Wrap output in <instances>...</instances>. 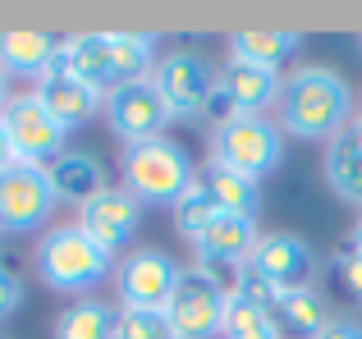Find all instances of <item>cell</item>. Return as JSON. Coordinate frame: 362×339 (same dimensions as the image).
I'll return each instance as SVG.
<instances>
[{
  "label": "cell",
  "mask_w": 362,
  "mask_h": 339,
  "mask_svg": "<svg viewBox=\"0 0 362 339\" xmlns=\"http://www.w3.org/2000/svg\"><path fill=\"white\" fill-rule=\"evenodd\" d=\"M275 124L284 138L298 143H330L349 129L354 119V88L326 64H303L284 78L280 101H275Z\"/></svg>",
  "instance_id": "1"
},
{
  "label": "cell",
  "mask_w": 362,
  "mask_h": 339,
  "mask_svg": "<svg viewBox=\"0 0 362 339\" xmlns=\"http://www.w3.org/2000/svg\"><path fill=\"white\" fill-rule=\"evenodd\" d=\"M156 37L151 32H124V28H106V32H69L60 37V64L78 73L83 83L110 97L115 88L151 78L156 69Z\"/></svg>",
  "instance_id": "2"
},
{
  "label": "cell",
  "mask_w": 362,
  "mask_h": 339,
  "mask_svg": "<svg viewBox=\"0 0 362 339\" xmlns=\"http://www.w3.org/2000/svg\"><path fill=\"white\" fill-rule=\"evenodd\" d=\"M197 170L188 161V152L175 138H151V143L124 147L119 156V188L142 206H170L193 188Z\"/></svg>",
  "instance_id": "3"
},
{
  "label": "cell",
  "mask_w": 362,
  "mask_h": 339,
  "mask_svg": "<svg viewBox=\"0 0 362 339\" xmlns=\"http://www.w3.org/2000/svg\"><path fill=\"white\" fill-rule=\"evenodd\" d=\"M115 257L101 252L78 225H51V230L37 239V275L46 289L55 294H92L97 285H106Z\"/></svg>",
  "instance_id": "4"
},
{
  "label": "cell",
  "mask_w": 362,
  "mask_h": 339,
  "mask_svg": "<svg viewBox=\"0 0 362 339\" xmlns=\"http://www.w3.org/2000/svg\"><path fill=\"white\" fill-rule=\"evenodd\" d=\"M284 161V129L271 115H239L211 129V165L262 184Z\"/></svg>",
  "instance_id": "5"
},
{
  "label": "cell",
  "mask_w": 362,
  "mask_h": 339,
  "mask_svg": "<svg viewBox=\"0 0 362 339\" xmlns=\"http://www.w3.org/2000/svg\"><path fill=\"white\" fill-rule=\"evenodd\" d=\"M234 285L202 266H188L175 298L165 303V321L175 339H225V312H230Z\"/></svg>",
  "instance_id": "6"
},
{
  "label": "cell",
  "mask_w": 362,
  "mask_h": 339,
  "mask_svg": "<svg viewBox=\"0 0 362 339\" xmlns=\"http://www.w3.org/2000/svg\"><path fill=\"white\" fill-rule=\"evenodd\" d=\"M151 83H156L160 101L170 106L175 119H197V115H206V106H211L216 83H221V69H216L211 55L184 51V46H179V51H170L165 60H156Z\"/></svg>",
  "instance_id": "7"
},
{
  "label": "cell",
  "mask_w": 362,
  "mask_h": 339,
  "mask_svg": "<svg viewBox=\"0 0 362 339\" xmlns=\"http://www.w3.org/2000/svg\"><path fill=\"white\" fill-rule=\"evenodd\" d=\"M60 206L46 165L14 161L0 170V234H46V220Z\"/></svg>",
  "instance_id": "8"
},
{
  "label": "cell",
  "mask_w": 362,
  "mask_h": 339,
  "mask_svg": "<svg viewBox=\"0 0 362 339\" xmlns=\"http://www.w3.org/2000/svg\"><path fill=\"white\" fill-rule=\"evenodd\" d=\"M184 266L160 248H133L124 252V261L115 266V294L119 307L133 312H165V303L175 298Z\"/></svg>",
  "instance_id": "9"
},
{
  "label": "cell",
  "mask_w": 362,
  "mask_h": 339,
  "mask_svg": "<svg viewBox=\"0 0 362 339\" xmlns=\"http://www.w3.org/2000/svg\"><path fill=\"white\" fill-rule=\"evenodd\" d=\"M5 129H9V143H14V161H23V165H51L69 152V129L55 124L51 110H46L33 92L9 97Z\"/></svg>",
  "instance_id": "10"
},
{
  "label": "cell",
  "mask_w": 362,
  "mask_h": 339,
  "mask_svg": "<svg viewBox=\"0 0 362 339\" xmlns=\"http://www.w3.org/2000/svg\"><path fill=\"white\" fill-rule=\"evenodd\" d=\"M106 124L124 147H138V143H151V138H165L175 115L160 101L156 83L142 78V83H129V88H115L106 97Z\"/></svg>",
  "instance_id": "11"
},
{
  "label": "cell",
  "mask_w": 362,
  "mask_h": 339,
  "mask_svg": "<svg viewBox=\"0 0 362 339\" xmlns=\"http://www.w3.org/2000/svg\"><path fill=\"white\" fill-rule=\"evenodd\" d=\"M280 88L284 78L271 69H252V64H225L221 69V83H216V97L206 106V119L225 124V119H239V115H266V110L280 101Z\"/></svg>",
  "instance_id": "12"
},
{
  "label": "cell",
  "mask_w": 362,
  "mask_h": 339,
  "mask_svg": "<svg viewBox=\"0 0 362 339\" xmlns=\"http://www.w3.org/2000/svg\"><path fill=\"white\" fill-rule=\"evenodd\" d=\"M142 211H147V206L133 202V197L124 193L119 184H110L106 193H97L92 202L78 206V220H74V225H78V230L88 234V239L97 243L101 252H110V257H115L119 248H129V243L138 239Z\"/></svg>",
  "instance_id": "13"
},
{
  "label": "cell",
  "mask_w": 362,
  "mask_h": 339,
  "mask_svg": "<svg viewBox=\"0 0 362 339\" xmlns=\"http://www.w3.org/2000/svg\"><path fill=\"white\" fill-rule=\"evenodd\" d=\"M243 270L266 280L271 289H298L312 285V275H317V252L298 234H262Z\"/></svg>",
  "instance_id": "14"
},
{
  "label": "cell",
  "mask_w": 362,
  "mask_h": 339,
  "mask_svg": "<svg viewBox=\"0 0 362 339\" xmlns=\"http://www.w3.org/2000/svg\"><path fill=\"white\" fill-rule=\"evenodd\" d=\"M33 97L42 101V106L51 110V119H55V124H64V129H78V124H88L97 110H106V97H101L92 83H83L78 73H69L60 60L37 78Z\"/></svg>",
  "instance_id": "15"
},
{
  "label": "cell",
  "mask_w": 362,
  "mask_h": 339,
  "mask_svg": "<svg viewBox=\"0 0 362 339\" xmlns=\"http://www.w3.org/2000/svg\"><path fill=\"white\" fill-rule=\"evenodd\" d=\"M257 220L247 215H216L206 220L202 230L193 234V252H197V266H221V270H243L247 257L257 248Z\"/></svg>",
  "instance_id": "16"
},
{
  "label": "cell",
  "mask_w": 362,
  "mask_h": 339,
  "mask_svg": "<svg viewBox=\"0 0 362 339\" xmlns=\"http://www.w3.org/2000/svg\"><path fill=\"white\" fill-rule=\"evenodd\" d=\"M60 60V37L46 28H5L0 32V69L5 78H42L51 64Z\"/></svg>",
  "instance_id": "17"
},
{
  "label": "cell",
  "mask_w": 362,
  "mask_h": 339,
  "mask_svg": "<svg viewBox=\"0 0 362 339\" xmlns=\"http://www.w3.org/2000/svg\"><path fill=\"white\" fill-rule=\"evenodd\" d=\"M225 46H230L234 64H252V69L280 73V64L303 51V32H284V28H239V32H230Z\"/></svg>",
  "instance_id": "18"
},
{
  "label": "cell",
  "mask_w": 362,
  "mask_h": 339,
  "mask_svg": "<svg viewBox=\"0 0 362 339\" xmlns=\"http://www.w3.org/2000/svg\"><path fill=\"white\" fill-rule=\"evenodd\" d=\"M46 170H51L55 197H60V202H74V206L92 202L97 193L110 188V174H106V165H101L97 152H64L60 161H51Z\"/></svg>",
  "instance_id": "19"
},
{
  "label": "cell",
  "mask_w": 362,
  "mask_h": 339,
  "mask_svg": "<svg viewBox=\"0 0 362 339\" xmlns=\"http://www.w3.org/2000/svg\"><path fill=\"white\" fill-rule=\"evenodd\" d=\"M271 316H275V326H280L284 339H317L330 326V307H326V298H321L312 285L280 289Z\"/></svg>",
  "instance_id": "20"
},
{
  "label": "cell",
  "mask_w": 362,
  "mask_h": 339,
  "mask_svg": "<svg viewBox=\"0 0 362 339\" xmlns=\"http://www.w3.org/2000/svg\"><path fill=\"white\" fill-rule=\"evenodd\" d=\"M326 184H330V193L344 197L349 206H362V119H354L339 138H330Z\"/></svg>",
  "instance_id": "21"
},
{
  "label": "cell",
  "mask_w": 362,
  "mask_h": 339,
  "mask_svg": "<svg viewBox=\"0 0 362 339\" xmlns=\"http://www.w3.org/2000/svg\"><path fill=\"white\" fill-rule=\"evenodd\" d=\"M197 188L211 197V206L221 215H247V220H257V206H262V184L257 179H243V174L221 170V165H206L197 174Z\"/></svg>",
  "instance_id": "22"
},
{
  "label": "cell",
  "mask_w": 362,
  "mask_h": 339,
  "mask_svg": "<svg viewBox=\"0 0 362 339\" xmlns=\"http://www.w3.org/2000/svg\"><path fill=\"white\" fill-rule=\"evenodd\" d=\"M115 321L119 312L101 298H78L55 316L51 339H115Z\"/></svg>",
  "instance_id": "23"
},
{
  "label": "cell",
  "mask_w": 362,
  "mask_h": 339,
  "mask_svg": "<svg viewBox=\"0 0 362 339\" xmlns=\"http://www.w3.org/2000/svg\"><path fill=\"white\" fill-rule=\"evenodd\" d=\"M225 339H284L275 316L257 307L252 298L230 294V312H225Z\"/></svg>",
  "instance_id": "24"
},
{
  "label": "cell",
  "mask_w": 362,
  "mask_h": 339,
  "mask_svg": "<svg viewBox=\"0 0 362 339\" xmlns=\"http://www.w3.org/2000/svg\"><path fill=\"white\" fill-rule=\"evenodd\" d=\"M115 339H175V331H170L165 312H133V307H119Z\"/></svg>",
  "instance_id": "25"
},
{
  "label": "cell",
  "mask_w": 362,
  "mask_h": 339,
  "mask_svg": "<svg viewBox=\"0 0 362 339\" xmlns=\"http://www.w3.org/2000/svg\"><path fill=\"white\" fill-rule=\"evenodd\" d=\"M18 307H23V280H18L14 266L0 261V321H9Z\"/></svg>",
  "instance_id": "26"
},
{
  "label": "cell",
  "mask_w": 362,
  "mask_h": 339,
  "mask_svg": "<svg viewBox=\"0 0 362 339\" xmlns=\"http://www.w3.org/2000/svg\"><path fill=\"white\" fill-rule=\"evenodd\" d=\"M335 270H339V285L349 289V298H358L362 303V257H354V252H339L335 257Z\"/></svg>",
  "instance_id": "27"
},
{
  "label": "cell",
  "mask_w": 362,
  "mask_h": 339,
  "mask_svg": "<svg viewBox=\"0 0 362 339\" xmlns=\"http://www.w3.org/2000/svg\"><path fill=\"white\" fill-rule=\"evenodd\" d=\"M317 339H362V321H349V316H330V326Z\"/></svg>",
  "instance_id": "28"
},
{
  "label": "cell",
  "mask_w": 362,
  "mask_h": 339,
  "mask_svg": "<svg viewBox=\"0 0 362 339\" xmlns=\"http://www.w3.org/2000/svg\"><path fill=\"white\" fill-rule=\"evenodd\" d=\"M14 165V143H9V129H5V110H0V170Z\"/></svg>",
  "instance_id": "29"
},
{
  "label": "cell",
  "mask_w": 362,
  "mask_h": 339,
  "mask_svg": "<svg viewBox=\"0 0 362 339\" xmlns=\"http://www.w3.org/2000/svg\"><path fill=\"white\" fill-rule=\"evenodd\" d=\"M349 252H354V257H362V215H358L354 234H349Z\"/></svg>",
  "instance_id": "30"
},
{
  "label": "cell",
  "mask_w": 362,
  "mask_h": 339,
  "mask_svg": "<svg viewBox=\"0 0 362 339\" xmlns=\"http://www.w3.org/2000/svg\"><path fill=\"white\" fill-rule=\"evenodd\" d=\"M9 97H14V92H9V78H5V69H0V110L9 106Z\"/></svg>",
  "instance_id": "31"
}]
</instances>
